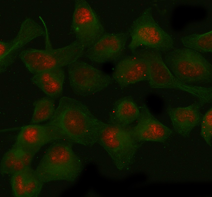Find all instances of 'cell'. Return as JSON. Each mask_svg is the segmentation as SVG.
Instances as JSON below:
<instances>
[{"label":"cell","instance_id":"9c48e42d","mask_svg":"<svg viewBox=\"0 0 212 197\" xmlns=\"http://www.w3.org/2000/svg\"><path fill=\"white\" fill-rule=\"evenodd\" d=\"M145 52L148 64L147 81L151 87L176 89L190 94L193 93L194 86L182 82L173 75L163 61L160 52L150 49H145Z\"/></svg>","mask_w":212,"mask_h":197},{"label":"cell","instance_id":"ac0fdd59","mask_svg":"<svg viewBox=\"0 0 212 197\" xmlns=\"http://www.w3.org/2000/svg\"><path fill=\"white\" fill-rule=\"evenodd\" d=\"M140 110L136 103L130 97H124L117 101L110 112L109 124L128 126L138 119Z\"/></svg>","mask_w":212,"mask_h":197},{"label":"cell","instance_id":"44dd1931","mask_svg":"<svg viewBox=\"0 0 212 197\" xmlns=\"http://www.w3.org/2000/svg\"><path fill=\"white\" fill-rule=\"evenodd\" d=\"M55 110L53 99L48 96L39 99L35 104L32 122L38 123L50 119Z\"/></svg>","mask_w":212,"mask_h":197},{"label":"cell","instance_id":"3957f363","mask_svg":"<svg viewBox=\"0 0 212 197\" xmlns=\"http://www.w3.org/2000/svg\"><path fill=\"white\" fill-rule=\"evenodd\" d=\"M173 75L182 82L207 86L212 81V66L201 53L186 48L174 49L162 57Z\"/></svg>","mask_w":212,"mask_h":197},{"label":"cell","instance_id":"7a4b0ae2","mask_svg":"<svg viewBox=\"0 0 212 197\" xmlns=\"http://www.w3.org/2000/svg\"><path fill=\"white\" fill-rule=\"evenodd\" d=\"M72 143L56 141L46 149L35 170L44 183L57 181L74 182L79 177L83 164L73 150Z\"/></svg>","mask_w":212,"mask_h":197},{"label":"cell","instance_id":"2e32d148","mask_svg":"<svg viewBox=\"0 0 212 197\" xmlns=\"http://www.w3.org/2000/svg\"><path fill=\"white\" fill-rule=\"evenodd\" d=\"M11 182L17 197H35L40 193L44 183L30 166L12 174Z\"/></svg>","mask_w":212,"mask_h":197},{"label":"cell","instance_id":"277c9868","mask_svg":"<svg viewBox=\"0 0 212 197\" xmlns=\"http://www.w3.org/2000/svg\"><path fill=\"white\" fill-rule=\"evenodd\" d=\"M43 24L45 31V49H28L19 55L28 70L34 74L68 66L77 61L85 51L84 47L76 40L65 46L53 48L46 25L45 23Z\"/></svg>","mask_w":212,"mask_h":197},{"label":"cell","instance_id":"9a60e30c","mask_svg":"<svg viewBox=\"0 0 212 197\" xmlns=\"http://www.w3.org/2000/svg\"><path fill=\"white\" fill-rule=\"evenodd\" d=\"M201 104L198 102L186 107L168 108V114L177 133L186 136L201 123L203 116L201 111Z\"/></svg>","mask_w":212,"mask_h":197},{"label":"cell","instance_id":"7402d4cb","mask_svg":"<svg viewBox=\"0 0 212 197\" xmlns=\"http://www.w3.org/2000/svg\"><path fill=\"white\" fill-rule=\"evenodd\" d=\"M201 123V136L207 143L210 145L212 137V108L203 116Z\"/></svg>","mask_w":212,"mask_h":197},{"label":"cell","instance_id":"ba28073f","mask_svg":"<svg viewBox=\"0 0 212 197\" xmlns=\"http://www.w3.org/2000/svg\"><path fill=\"white\" fill-rule=\"evenodd\" d=\"M45 34L44 29L34 20L30 18L25 19L15 37L9 41L0 42V72L5 71L15 61L23 47Z\"/></svg>","mask_w":212,"mask_h":197},{"label":"cell","instance_id":"d6986e66","mask_svg":"<svg viewBox=\"0 0 212 197\" xmlns=\"http://www.w3.org/2000/svg\"><path fill=\"white\" fill-rule=\"evenodd\" d=\"M35 155L13 147L4 154L1 159L0 173L12 175L30 166Z\"/></svg>","mask_w":212,"mask_h":197},{"label":"cell","instance_id":"5bb4252c","mask_svg":"<svg viewBox=\"0 0 212 197\" xmlns=\"http://www.w3.org/2000/svg\"><path fill=\"white\" fill-rule=\"evenodd\" d=\"M136 140L131 128L108 124L102 131L97 143L112 154L119 151L132 148Z\"/></svg>","mask_w":212,"mask_h":197},{"label":"cell","instance_id":"4fadbf2b","mask_svg":"<svg viewBox=\"0 0 212 197\" xmlns=\"http://www.w3.org/2000/svg\"><path fill=\"white\" fill-rule=\"evenodd\" d=\"M137 120L136 125L131 128L137 140L163 142L172 134V130L155 118L145 105L141 107Z\"/></svg>","mask_w":212,"mask_h":197},{"label":"cell","instance_id":"8fae6325","mask_svg":"<svg viewBox=\"0 0 212 197\" xmlns=\"http://www.w3.org/2000/svg\"><path fill=\"white\" fill-rule=\"evenodd\" d=\"M129 33H105L85 51V56L92 61L103 63L115 61L122 55Z\"/></svg>","mask_w":212,"mask_h":197},{"label":"cell","instance_id":"7c38bea8","mask_svg":"<svg viewBox=\"0 0 212 197\" xmlns=\"http://www.w3.org/2000/svg\"><path fill=\"white\" fill-rule=\"evenodd\" d=\"M54 141V131L48 123L31 124L22 128L13 147L35 155L44 145Z\"/></svg>","mask_w":212,"mask_h":197},{"label":"cell","instance_id":"8992f818","mask_svg":"<svg viewBox=\"0 0 212 197\" xmlns=\"http://www.w3.org/2000/svg\"><path fill=\"white\" fill-rule=\"evenodd\" d=\"M71 87L76 94L87 96L107 87L111 83V77L85 62L76 61L68 66Z\"/></svg>","mask_w":212,"mask_h":197},{"label":"cell","instance_id":"6da1fadb","mask_svg":"<svg viewBox=\"0 0 212 197\" xmlns=\"http://www.w3.org/2000/svg\"><path fill=\"white\" fill-rule=\"evenodd\" d=\"M48 123L57 141L88 147L97 143L106 124L98 119L87 106L75 99L64 97Z\"/></svg>","mask_w":212,"mask_h":197},{"label":"cell","instance_id":"30bf717a","mask_svg":"<svg viewBox=\"0 0 212 197\" xmlns=\"http://www.w3.org/2000/svg\"><path fill=\"white\" fill-rule=\"evenodd\" d=\"M133 52L118 62L112 74L113 79L122 86L148 80V64L145 49Z\"/></svg>","mask_w":212,"mask_h":197},{"label":"cell","instance_id":"52a82bcc","mask_svg":"<svg viewBox=\"0 0 212 197\" xmlns=\"http://www.w3.org/2000/svg\"><path fill=\"white\" fill-rule=\"evenodd\" d=\"M71 27L76 40L87 49L105 33L96 14L85 0L75 1Z\"/></svg>","mask_w":212,"mask_h":197},{"label":"cell","instance_id":"5b68a950","mask_svg":"<svg viewBox=\"0 0 212 197\" xmlns=\"http://www.w3.org/2000/svg\"><path fill=\"white\" fill-rule=\"evenodd\" d=\"M152 14L151 8H147L132 25L129 32L131 40L128 47L133 52L141 46L160 52L174 49L173 39L157 24Z\"/></svg>","mask_w":212,"mask_h":197},{"label":"cell","instance_id":"e0dca14e","mask_svg":"<svg viewBox=\"0 0 212 197\" xmlns=\"http://www.w3.org/2000/svg\"><path fill=\"white\" fill-rule=\"evenodd\" d=\"M64 78L63 69L58 67L35 74L32 80L47 96L54 99L62 94Z\"/></svg>","mask_w":212,"mask_h":197},{"label":"cell","instance_id":"ffe728a7","mask_svg":"<svg viewBox=\"0 0 212 197\" xmlns=\"http://www.w3.org/2000/svg\"><path fill=\"white\" fill-rule=\"evenodd\" d=\"M185 48L200 53L212 51V31L202 34H193L182 37L180 39Z\"/></svg>","mask_w":212,"mask_h":197}]
</instances>
